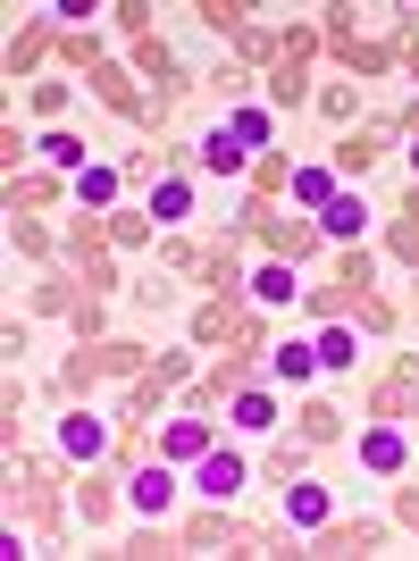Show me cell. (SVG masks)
<instances>
[{
  "instance_id": "obj_1",
  "label": "cell",
  "mask_w": 419,
  "mask_h": 561,
  "mask_svg": "<svg viewBox=\"0 0 419 561\" xmlns=\"http://www.w3.org/2000/svg\"><path fill=\"white\" fill-rule=\"evenodd\" d=\"M193 486H202L210 503H235V494L252 486V461H244V453H235V445H210L202 461H193Z\"/></svg>"
},
{
  "instance_id": "obj_2",
  "label": "cell",
  "mask_w": 419,
  "mask_h": 561,
  "mask_svg": "<svg viewBox=\"0 0 419 561\" xmlns=\"http://www.w3.org/2000/svg\"><path fill=\"white\" fill-rule=\"evenodd\" d=\"M227 420L244 427V436H269V427H278V394H269V386H244V394L227 402Z\"/></svg>"
},
{
  "instance_id": "obj_3",
  "label": "cell",
  "mask_w": 419,
  "mask_h": 561,
  "mask_svg": "<svg viewBox=\"0 0 419 561\" xmlns=\"http://www.w3.org/2000/svg\"><path fill=\"white\" fill-rule=\"evenodd\" d=\"M403 461H411V445H403L395 427H370V436H361V469H370V478H395Z\"/></svg>"
},
{
  "instance_id": "obj_4",
  "label": "cell",
  "mask_w": 419,
  "mask_h": 561,
  "mask_svg": "<svg viewBox=\"0 0 419 561\" xmlns=\"http://www.w3.org/2000/svg\"><path fill=\"white\" fill-rule=\"evenodd\" d=\"M126 503H135V512H143V519H160V512H168V503H177V478H168V469H160V461H151V469H143V478H135V486H126Z\"/></svg>"
},
{
  "instance_id": "obj_5",
  "label": "cell",
  "mask_w": 419,
  "mask_h": 561,
  "mask_svg": "<svg viewBox=\"0 0 419 561\" xmlns=\"http://www.w3.org/2000/svg\"><path fill=\"white\" fill-rule=\"evenodd\" d=\"M361 227H370V210H361V193H336V202L319 210V234H327V243H352Z\"/></svg>"
},
{
  "instance_id": "obj_6",
  "label": "cell",
  "mask_w": 419,
  "mask_h": 561,
  "mask_svg": "<svg viewBox=\"0 0 419 561\" xmlns=\"http://www.w3.org/2000/svg\"><path fill=\"white\" fill-rule=\"evenodd\" d=\"M285 193H294V202H303V210H327V202H336V168H294V176H285Z\"/></svg>"
},
{
  "instance_id": "obj_7",
  "label": "cell",
  "mask_w": 419,
  "mask_h": 561,
  "mask_svg": "<svg viewBox=\"0 0 419 561\" xmlns=\"http://www.w3.org/2000/svg\"><path fill=\"white\" fill-rule=\"evenodd\" d=\"M185 218H193V185H185V176L151 185V227H185Z\"/></svg>"
},
{
  "instance_id": "obj_8",
  "label": "cell",
  "mask_w": 419,
  "mask_h": 561,
  "mask_svg": "<svg viewBox=\"0 0 419 561\" xmlns=\"http://www.w3.org/2000/svg\"><path fill=\"white\" fill-rule=\"evenodd\" d=\"M160 445H168V461H202V453L218 445V436H210V420H168V436H160Z\"/></svg>"
},
{
  "instance_id": "obj_9",
  "label": "cell",
  "mask_w": 419,
  "mask_h": 561,
  "mask_svg": "<svg viewBox=\"0 0 419 561\" xmlns=\"http://www.w3.org/2000/svg\"><path fill=\"white\" fill-rule=\"evenodd\" d=\"M327 512H336L327 486H285V519H294V528H327Z\"/></svg>"
},
{
  "instance_id": "obj_10",
  "label": "cell",
  "mask_w": 419,
  "mask_h": 561,
  "mask_svg": "<svg viewBox=\"0 0 419 561\" xmlns=\"http://www.w3.org/2000/svg\"><path fill=\"white\" fill-rule=\"evenodd\" d=\"M244 160H252V151H244L235 135H210L202 142V168H210V176H244Z\"/></svg>"
},
{
  "instance_id": "obj_11",
  "label": "cell",
  "mask_w": 419,
  "mask_h": 561,
  "mask_svg": "<svg viewBox=\"0 0 419 561\" xmlns=\"http://www.w3.org/2000/svg\"><path fill=\"white\" fill-rule=\"evenodd\" d=\"M76 202H84V210H110V202H117V168H84V176H76Z\"/></svg>"
},
{
  "instance_id": "obj_12",
  "label": "cell",
  "mask_w": 419,
  "mask_h": 561,
  "mask_svg": "<svg viewBox=\"0 0 419 561\" xmlns=\"http://www.w3.org/2000/svg\"><path fill=\"white\" fill-rule=\"evenodd\" d=\"M227 135L244 142V151H269V142H278V126H269V110H235V117H227Z\"/></svg>"
},
{
  "instance_id": "obj_13",
  "label": "cell",
  "mask_w": 419,
  "mask_h": 561,
  "mask_svg": "<svg viewBox=\"0 0 419 561\" xmlns=\"http://www.w3.org/2000/svg\"><path fill=\"white\" fill-rule=\"evenodd\" d=\"M59 445H68L76 461H101V445H110V427H101V420H68V427H59Z\"/></svg>"
},
{
  "instance_id": "obj_14",
  "label": "cell",
  "mask_w": 419,
  "mask_h": 561,
  "mask_svg": "<svg viewBox=\"0 0 419 561\" xmlns=\"http://www.w3.org/2000/svg\"><path fill=\"white\" fill-rule=\"evenodd\" d=\"M269 360H278L285 386H310V377H319V344H285V352H269Z\"/></svg>"
},
{
  "instance_id": "obj_15",
  "label": "cell",
  "mask_w": 419,
  "mask_h": 561,
  "mask_svg": "<svg viewBox=\"0 0 419 561\" xmlns=\"http://www.w3.org/2000/svg\"><path fill=\"white\" fill-rule=\"evenodd\" d=\"M252 294H260L269 310H278V302H294V268H285V260H269V268L252 277Z\"/></svg>"
},
{
  "instance_id": "obj_16",
  "label": "cell",
  "mask_w": 419,
  "mask_h": 561,
  "mask_svg": "<svg viewBox=\"0 0 419 561\" xmlns=\"http://www.w3.org/2000/svg\"><path fill=\"white\" fill-rule=\"evenodd\" d=\"M43 160H50V168H68V176H84V168H93L76 135H50V142H43Z\"/></svg>"
},
{
  "instance_id": "obj_17",
  "label": "cell",
  "mask_w": 419,
  "mask_h": 561,
  "mask_svg": "<svg viewBox=\"0 0 419 561\" xmlns=\"http://www.w3.org/2000/svg\"><path fill=\"white\" fill-rule=\"evenodd\" d=\"M352 352H361V344H352V328H327L319 335V369H352Z\"/></svg>"
},
{
  "instance_id": "obj_18",
  "label": "cell",
  "mask_w": 419,
  "mask_h": 561,
  "mask_svg": "<svg viewBox=\"0 0 419 561\" xmlns=\"http://www.w3.org/2000/svg\"><path fill=\"white\" fill-rule=\"evenodd\" d=\"M411 168H419V142H411Z\"/></svg>"
}]
</instances>
